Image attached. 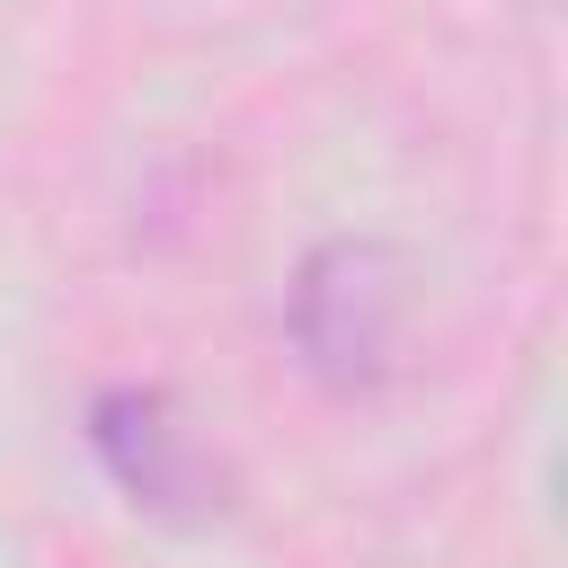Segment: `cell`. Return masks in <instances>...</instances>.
Instances as JSON below:
<instances>
[{
  "instance_id": "6da1fadb",
  "label": "cell",
  "mask_w": 568,
  "mask_h": 568,
  "mask_svg": "<svg viewBox=\"0 0 568 568\" xmlns=\"http://www.w3.org/2000/svg\"><path fill=\"white\" fill-rule=\"evenodd\" d=\"M89 444H98L106 479H115L133 506H151V515H169V524H204V515H222V470H213V453L195 444V426L178 417L169 390H142V382L98 390V408H89Z\"/></svg>"
},
{
  "instance_id": "7a4b0ae2",
  "label": "cell",
  "mask_w": 568,
  "mask_h": 568,
  "mask_svg": "<svg viewBox=\"0 0 568 568\" xmlns=\"http://www.w3.org/2000/svg\"><path fill=\"white\" fill-rule=\"evenodd\" d=\"M399 328V266L373 240H337L302 266L293 284V337L311 355V373L328 382H373Z\"/></svg>"
}]
</instances>
